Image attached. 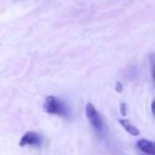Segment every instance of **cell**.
I'll list each match as a JSON object with an SVG mask.
<instances>
[{
	"label": "cell",
	"instance_id": "obj_1",
	"mask_svg": "<svg viewBox=\"0 0 155 155\" xmlns=\"http://www.w3.org/2000/svg\"><path fill=\"white\" fill-rule=\"evenodd\" d=\"M43 109L48 114L58 115V116L62 117L69 116V110H68L67 106L55 96H48L45 98Z\"/></svg>",
	"mask_w": 155,
	"mask_h": 155
},
{
	"label": "cell",
	"instance_id": "obj_2",
	"mask_svg": "<svg viewBox=\"0 0 155 155\" xmlns=\"http://www.w3.org/2000/svg\"><path fill=\"white\" fill-rule=\"evenodd\" d=\"M86 116L88 120L90 121L91 126L95 129L97 132L101 133L102 129H104V124H102V119L100 117L99 113L95 109V107L92 104H87L86 106Z\"/></svg>",
	"mask_w": 155,
	"mask_h": 155
},
{
	"label": "cell",
	"instance_id": "obj_3",
	"mask_svg": "<svg viewBox=\"0 0 155 155\" xmlns=\"http://www.w3.org/2000/svg\"><path fill=\"white\" fill-rule=\"evenodd\" d=\"M41 143V138L39 134L33 131H29L27 132L22 137H21L20 141H19V146L20 147H25V146H35L38 147Z\"/></svg>",
	"mask_w": 155,
	"mask_h": 155
},
{
	"label": "cell",
	"instance_id": "obj_4",
	"mask_svg": "<svg viewBox=\"0 0 155 155\" xmlns=\"http://www.w3.org/2000/svg\"><path fill=\"white\" fill-rule=\"evenodd\" d=\"M135 146L143 153L148 155H155V143H153V141H150L145 138H140L136 141Z\"/></svg>",
	"mask_w": 155,
	"mask_h": 155
},
{
	"label": "cell",
	"instance_id": "obj_5",
	"mask_svg": "<svg viewBox=\"0 0 155 155\" xmlns=\"http://www.w3.org/2000/svg\"><path fill=\"white\" fill-rule=\"evenodd\" d=\"M119 124H120V126L123 127L129 134L133 135V136H138V135L140 134V131L135 126H133V124H131V121L128 120V119H119Z\"/></svg>",
	"mask_w": 155,
	"mask_h": 155
},
{
	"label": "cell",
	"instance_id": "obj_6",
	"mask_svg": "<svg viewBox=\"0 0 155 155\" xmlns=\"http://www.w3.org/2000/svg\"><path fill=\"white\" fill-rule=\"evenodd\" d=\"M120 113L123 116H126L127 115V111H126V104L124 102H121L120 104Z\"/></svg>",
	"mask_w": 155,
	"mask_h": 155
},
{
	"label": "cell",
	"instance_id": "obj_7",
	"mask_svg": "<svg viewBox=\"0 0 155 155\" xmlns=\"http://www.w3.org/2000/svg\"><path fill=\"white\" fill-rule=\"evenodd\" d=\"M123 89H124V87L121 86V84L119 81H117L116 86H115V90H116L117 92H121V91H123Z\"/></svg>",
	"mask_w": 155,
	"mask_h": 155
},
{
	"label": "cell",
	"instance_id": "obj_8",
	"mask_svg": "<svg viewBox=\"0 0 155 155\" xmlns=\"http://www.w3.org/2000/svg\"><path fill=\"white\" fill-rule=\"evenodd\" d=\"M151 112H152V114L154 115V117H155V98L153 100H152V104H151Z\"/></svg>",
	"mask_w": 155,
	"mask_h": 155
},
{
	"label": "cell",
	"instance_id": "obj_9",
	"mask_svg": "<svg viewBox=\"0 0 155 155\" xmlns=\"http://www.w3.org/2000/svg\"><path fill=\"white\" fill-rule=\"evenodd\" d=\"M152 78H153V80L155 81V64L153 65V67H152Z\"/></svg>",
	"mask_w": 155,
	"mask_h": 155
}]
</instances>
